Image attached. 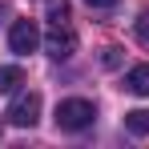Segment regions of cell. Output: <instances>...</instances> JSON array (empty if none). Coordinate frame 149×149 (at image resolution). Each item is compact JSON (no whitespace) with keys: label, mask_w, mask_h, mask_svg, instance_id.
Listing matches in <instances>:
<instances>
[{"label":"cell","mask_w":149,"mask_h":149,"mask_svg":"<svg viewBox=\"0 0 149 149\" xmlns=\"http://www.w3.org/2000/svg\"><path fill=\"white\" fill-rule=\"evenodd\" d=\"M97 117V105L85 97H69L56 105V129H65V133H81V129H89Z\"/></svg>","instance_id":"obj_1"},{"label":"cell","mask_w":149,"mask_h":149,"mask_svg":"<svg viewBox=\"0 0 149 149\" xmlns=\"http://www.w3.org/2000/svg\"><path fill=\"white\" fill-rule=\"evenodd\" d=\"M125 89L137 93V97H149V65H133L125 73Z\"/></svg>","instance_id":"obj_5"},{"label":"cell","mask_w":149,"mask_h":149,"mask_svg":"<svg viewBox=\"0 0 149 149\" xmlns=\"http://www.w3.org/2000/svg\"><path fill=\"white\" fill-rule=\"evenodd\" d=\"M20 85H24V73H20L16 65H4V69H0V93H16Z\"/></svg>","instance_id":"obj_7"},{"label":"cell","mask_w":149,"mask_h":149,"mask_svg":"<svg viewBox=\"0 0 149 149\" xmlns=\"http://www.w3.org/2000/svg\"><path fill=\"white\" fill-rule=\"evenodd\" d=\"M137 36H141V45H149V16L137 20Z\"/></svg>","instance_id":"obj_10"},{"label":"cell","mask_w":149,"mask_h":149,"mask_svg":"<svg viewBox=\"0 0 149 149\" xmlns=\"http://www.w3.org/2000/svg\"><path fill=\"white\" fill-rule=\"evenodd\" d=\"M85 4H89V8H113L117 0H85Z\"/></svg>","instance_id":"obj_11"},{"label":"cell","mask_w":149,"mask_h":149,"mask_svg":"<svg viewBox=\"0 0 149 149\" xmlns=\"http://www.w3.org/2000/svg\"><path fill=\"white\" fill-rule=\"evenodd\" d=\"M45 12H49V24H65L69 20V0H49Z\"/></svg>","instance_id":"obj_8"},{"label":"cell","mask_w":149,"mask_h":149,"mask_svg":"<svg viewBox=\"0 0 149 149\" xmlns=\"http://www.w3.org/2000/svg\"><path fill=\"white\" fill-rule=\"evenodd\" d=\"M105 65L117 69V65H121V49H105Z\"/></svg>","instance_id":"obj_9"},{"label":"cell","mask_w":149,"mask_h":149,"mask_svg":"<svg viewBox=\"0 0 149 149\" xmlns=\"http://www.w3.org/2000/svg\"><path fill=\"white\" fill-rule=\"evenodd\" d=\"M36 117H40V93H20L8 105V113H4V121L16 125V129H32Z\"/></svg>","instance_id":"obj_3"},{"label":"cell","mask_w":149,"mask_h":149,"mask_svg":"<svg viewBox=\"0 0 149 149\" xmlns=\"http://www.w3.org/2000/svg\"><path fill=\"white\" fill-rule=\"evenodd\" d=\"M45 52H49L52 61H69L77 52V32H73L69 20H65V24H49V32H45Z\"/></svg>","instance_id":"obj_2"},{"label":"cell","mask_w":149,"mask_h":149,"mask_svg":"<svg viewBox=\"0 0 149 149\" xmlns=\"http://www.w3.org/2000/svg\"><path fill=\"white\" fill-rule=\"evenodd\" d=\"M125 129H129L133 137H145V133H149V109H133V113H125Z\"/></svg>","instance_id":"obj_6"},{"label":"cell","mask_w":149,"mask_h":149,"mask_svg":"<svg viewBox=\"0 0 149 149\" xmlns=\"http://www.w3.org/2000/svg\"><path fill=\"white\" fill-rule=\"evenodd\" d=\"M36 45H40V24L36 20H12V28H8V49L16 52V56H28V52H36Z\"/></svg>","instance_id":"obj_4"}]
</instances>
